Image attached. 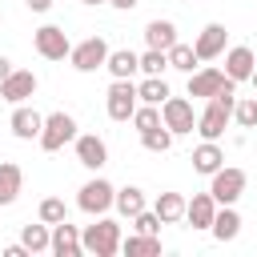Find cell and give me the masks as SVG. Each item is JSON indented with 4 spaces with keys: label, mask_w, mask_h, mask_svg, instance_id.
I'll list each match as a JSON object with an SVG mask.
<instances>
[{
    "label": "cell",
    "mask_w": 257,
    "mask_h": 257,
    "mask_svg": "<svg viewBox=\"0 0 257 257\" xmlns=\"http://www.w3.org/2000/svg\"><path fill=\"white\" fill-rule=\"evenodd\" d=\"M80 249L92 253V257H116L120 253V225L112 217H96V225H84L80 233Z\"/></svg>",
    "instance_id": "1"
},
{
    "label": "cell",
    "mask_w": 257,
    "mask_h": 257,
    "mask_svg": "<svg viewBox=\"0 0 257 257\" xmlns=\"http://www.w3.org/2000/svg\"><path fill=\"white\" fill-rule=\"evenodd\" d=\"M76 137V116L72 112H64V108H56V112H48L44 116V124H40V149L44 153H60L68 141Z\"/></svg>",
    "instance_id": "2"
},
{
    "label": "cell",
    "mask_w": 257,
    "mask_h": 257,
    "mask_svg": "<svg viewBox=\"0 0 257 257\" xmlns=\"http://www.w3.org/2000/svg\"><path fill=\"white\" fill-rule=\"evenodd\" d=\"M161 124L173 133V137H181V133H193L197 128V112H193V100H185V96H165L161 100Z\"/></svg>",
    "instance_id": "3"
},
{
    "label": "cell",
    "mask_w": 257,
    "mask_h": 257,
    "mask_svg": "<svg viewBox=\"0 0 257 257\" xmlns=\"http://www.w3.org/2000/svg\"><path fill=\"white\" fill-rule=\"evenodd\" d=\"M245 169H233V165H221L213 177H209V193L217 205H237V197L245 193Z\"/></svg>",
    "instance_id": "4"
},
{
    "label": "cell",
    "mask_w": 257,
    "mask_h": 257,
    "mask_svg": "<svg viewBox=\"0 0 257 257\" xmlns=\"http://www.w3.org/2000/svg\"><path fill=\"white\" fill-rule=\"evenodd\" d=\"M112 197H116V189H112L104 177H92V181H84V185H80L76 205H80V213L100 217V213H108V209H112Z\"/></svg>",
    "instance_id": "5"
},
{
    "label": "cell",
    "mask_w": 257,
    "mask_h": 257,
    "mask_svg": "<svg viewBox=\"0 0 257 257\" xmlns=\"http://www.w3.org/2000/svg\"><path fill=\"white\" fill-rule=\"evenodd\" d=\"M32 44H36V52H40L44 60H64V56L72 52L68 32H64L60 24H40V28L32 32Z\"/></svg>",
    "instance_id": "6"
},
{
    "label": "cell",
    "mask_w": 257,
    "mask_h": 257,
    "mask_svg": "<svg viewBox=\"0 0 257 257\" xmlns=\"http://www.w3.org/2000/svg\"><path fill=\"white\" fill-rule=\"evenodd\" d=\"M68 60H72L76 72H96V68H104V60H108V44H104L100 36H88V40L72 44Z\"/></svg>",
    "instance_id": "7"
},
{
    "label": "cell",
    "mask_w": 257,
    "mask_h": 257,
    "mask_svg": "<svg viewBox=\"0 0 257 257\" xmlns=\"http://www.w3.org/2000/svg\"><path fill=\"white\" fill-rule=\"evenodd\" d=\"M137 104H141V100H137V84H133V80H112V84H108L104 108H108L112 120H128Z\"/></svg>",
    "instance_id": "8"
},
{
    "label": "cell",
    "mask_w": 257,
    "mask_h": 257,
    "mask_svg": "<svg viewBox=\"0 0 257 257\" xmlns=\"http://www.w3.org/2000/svg\"><path fill=\"white\" fill-rule=\"evenodd\" d=\"M36 84H40V80H36L32 68H12V72L0 80V96H4L8 104H24V100L36 92Z\"/></svg>",
    "instance_id": "9"
},
{
    "label": "cell",
    "mask_w": 257,
    "mask_h": 257,
    "mask_svg": "<svg viewBox=\"0 0 257 257\" xmlns=\"http://www.w3.org/2000/svg\"><path fill=\"white\" fill-rule=\"evenodd\" d=\"M72 145H76V161L84 165V169H104L108 165V145L96 137V133H76L72 137Z\"/></svg>",
    "instance_id": "10"
},
{
    "label": "cell",
    "mask_w": 257,
    "mask_h": 257,
    "mask_svg": "<svg viewBox=\"0 0 257 257\" xmlns=\"http://www.w3.org/2000/svg\"><path fill=\"white\" fill-rule=\"evenodd\" d=\"M225 44H229L225 24H205V28L197 32V40H193V52H197V60H217V56L225 52Z\"/></svg>",
    "instance_id": "11"
},
{
    "label": "cell",
    "mask_w": 257,
    "mask_h": 257,
    "mask_svg": "<svg viewBox=\"0 0 257 257\" xmlns=\"http://www.w3.org/2000/svg\"><path fill=\"white\" fill-rule=\"evenodd\" d=\"M257 68V56H253V48L249 44H233V48H225V76L229 80H249V72Z\"/></svg>",
    "instance_id": "12"
},
{
    "label": "cell",
    "mask_w": 257,
    "mask_h": 257,
    "mask_svg": "<svg viewBox=\"0 0 257 257\" xmlns=\"http://www.w3.org/2000/svg\"><path fill=\"white\" fill-rule=\"evenodd\" d=\"M48 253H56V257H80V253H84V249H80V229H76V225H68V221L52 225Z\"/></svg>",
    "instance_id": "13"
},
{
    "label": "cell",
    "mask_w": 257,
    "mask_h": 257,
    "mask_svg": "<svg viewBox=\"0 0 257 257\" xmlns=\"http://www.w3.org/2000/svg\"><path fill=\"white\" fill-rule=\"evenodd\" d=\"M189 161H193V169H197L201 177H213V173L225 165V149H221L217 141H201V145L193 149V157H189Z\"/></svg>",
    "instance_id": "14"
},
{
    "label": "cell",
    "mask_w": 257,
    "mask_h": 257,
    "mask_svg": "<svg viewBox=\"0 0 257 257\" xmlns=\"http://www.w3.org/2000/svg\"><path fill=\"white\" fill-rule=\"evenodd\" d=\"M213 213H217L213 193H193V201H185V221L193 229H209L213 225Z\"/></svg>",
    "instance_id": "15"
},
{
    "label": "cell",
    "mask_w": 257,
    "mask_h": 257,
    "mask_svg": "<svg viewBox=\"0 0 257 257\" xmlns=\"http://www.w3.org/2000/svg\"><path fill=\"white\" fill-rule=\"evenodd\" d=\"M104 68L112 72V80H133V76L141 72V60H137V52H133V48H108Z\"/></svg>",
    "instance_id": "16"
},
{
    "label": "cell",
    "mask_w": 257,
    "mask_h": 257,
    "mask_svg": "<svg viewBox=\"0 0 257 257\" xmlns=\"http://www.w3.org/2000/svg\"><path fill=\"white\" fill-rule=\"evenodd\" d=\"M221 84H225V72L221 68H193L189 72V96H205L209 100Z\"/></svg>",
    "instance_id": "17"
},
{
    "label": "cell",
    "mask_w": 257,
    "mask_h": 257,
    "mask_svg": "<svg viewBox=\"0 0 257 257\" xmlns=\"http://www.w3.org/2000/svg\"><path fill=\"white\" fill-rule=\"evenodd\" d=\"M12 137H20V141H36L40 137V124H44V116L36 112V108H24V104H16V112H12Z\"/></svg>",
    "instance_id": "18"
},
{
    "label": "cell",
    "mask_w": 257,
    "mask_h": 257,
    "mask_svg": "<svg viewBox=\"0 0 257 257\" xmlns=\"http://www.w3.org/2000/svg\"><path fill=\"white\" fill-rule=\"evenodd\" d=\"M209 233H213L217 241H233V237L241 233V213H237L233 205H217V213H213V225H209Z\"/></svg>",
    "instance_id": "19"
},
{
    "label": "cell",
    "mask_w": 257,
    "mask_h": 257,
    "mask_svg": "<svg viewBox=\"0 0 257 257\" xmlns=\"http://www.w3.org/2000/svg\"><path fill=\"white\" fill-rule=\"evenodd\" d=\"M20 185H24V169L16 161H0V205H12L20 197Z\"/></svg>",
    "instance_id": "20"
},
{
    "label": "cell",
    "mask_w": 257,
    "mask_h": 257,
    "mask_svg": "<svg viewBox=\"0 0 257 257\" xmlns=\"http://www.w3.org/2000/svg\"><path fill=\"white\" fill-rule=\"evenodd\" d=\"M145 44L169 52V48L177 44V24H173V20H149V24H145Z\"/></svg>",
    "instance_id": "21"
},
{
    "label": "cell",
    "mask_w": 257,
    "mask_h": 257,
    "mask_svg": "<svg viewBox=\"0 0 257 257\" xmlns=\"http://www.w3.org/2000/svg\"><path fill=\"white\" fill-rule=\"evenodd\" d=\"M112 209L120 213V217H137L141 209H149L145 205V189H137V185H124V189H116V197H112Z\"/></svg>",
    "instance_id": "22"
},
{
    "label": "cell",
    "mask_w": 257,
    "mask_h": 257,
    "mask_svg": "<svg viewBox=\"0 0 257 257\" xmlns=\"http://www.w3.org/2000/svg\"><path fill=\"white\" fill-rule=\"evenodd\" d=\"M153 213L161 217V225H177V221H185V197L181 193H161Z\"/></svg>",
    "instance_id": "23"
},
{
    "label": "cell",
    "mask_w": 257,
    "mask_h": 257,
    "mask_svg": "<svg viewBox=\"0 0 257 257\" xmlns=\"http://www.w3.org/2000/svg\"><path fill=\"white\" fill-rule=\"evenodd\" d=\"M120 253H128V257H157L161 253V237H145V233L120 237Z\"/></svg>",
    "instance_id": "24"
},
{
    "label": "cell",
    "mask_w": 257,
    "mask_h": 257,
    "mask_svg": "<svg viewBox=\"0 0 257 257\" xmlns=\"http://www.w3.org/2000/svg\"><path fill=\"white\" fill-rule=\"evenodd\" d=\"M20 241H24V249L28 253H48V241H52V225H24L20 229Z\"/></svg>",
    "instance_id": "25"
},
{
    "label": "cell",
    "mask_w": 257,
    "mask_h": 257,
    "mask_svg": "<svg viewBox=\"0 0 257 257\" xmlns=\"http://www.w3.org/2000/svg\"><path fill=\"white\" fill-rule=\"evenodd\" d=\"M165 96H169L165 76H145V80L137 84V100H141V104H161Z\"/></svg>",
    "instance_id": "26"
},
{
    "label": "cell",
    "mask_w": 257,
    "mask_h": 257,
    "mask_svg": "<svg viewBox=\"0 0 257 257\" xmlns=\"http://www.w3.org/2000/svg\"><path fill=\"white\" fill-rule=\"evenodd\" d=\"M165 56H169V68H177V72H193V68H197V52H193V44H181V40H177Z\"/></svg>",
    "instance_id": "27"
},
{
    "label": "cell",
    "mask_w": 257,
    "mask_h": 257,
    "mask_svg": "<svg viewBox=\"0 0 257 257\" xmlns=\"http://www.w3.org/2000/svg\"><path fill=\"white\" fill-rule=\"evenodd\" d=\"M137 60H141V72H145V76H165V68H169V56H165L161 48H145Z\"/></svg>",
    "instance_id": "28"
},
{
    "label": "cell",
    "mask_w": 257,
    "mask_h": 257,
    "mask_svg": "<svg viewBox=\"0 0 257 257\" xmlns=\"http://www.w3.org/2000/svg\"><path fill=\"white\" fill-rule=\"evenodd\" d=\"M128 120L137 124V133H149V128H157V124H161V104H137Z\"/></svg>",
    "instance_id": "29"
},
{
    "label": "cell",
    "mask_w": 257,
    "mask_h": 257,
    "mask_svg": "<svg viewBox=\"0 0 257 257\" xmlns=\"http://www.w3.org/2000/svg\"><path fill=\"white\" fill-rule=\"evenodd\" d=\"M141 145H145L149 153H169V149H173V133H169L165 124H157V128L141 133Z\"/></svg>",
    "instance_id": "30"
},
{
    "label": "cell",
    "mask_w": 257,
    "mask_h": 257,
    "mask_svg": "<svg viewBox=\"0 0 257 257\" xmlns=\"http://www.w3.org/2000/svg\"><path fill=\"white\" fill-rule=\"evenodd\" d=\"M36 217H40L44 225H60V221H68V209H64L60 197H44L40 209H36Z\"/></svg>",
    "instance_id": "31"
},
{
    "label": "cell",
    "mask_w": 257,
    "mask_h": 257,
    "mask_svg": "<svg viewBox=\"0 0 257 257\" xmlns=\"http://www.w3.org/2000/svg\"><path fill=\"white\" fill-rule=\"evenodd\" d=\"M233 120H237L241 128H257V100H253V96L237 100V104H233Z\"/></svg>",
    "instance_id": "32"
},
{
    "label": "cell",
    "mask_w": 257,
    "mask_h": 257,
    "mask_svg": "<svg viewBox=\"0 0 257 257\" xmlns=\"http://www.w3.org/2000/svg\"><path fill=\"white\" fill-rule=\"evenodd\" d=\"M133 229L145 233V237H161V217H157L153 209H141V213L133 217Z\"/></svg>",
    "instance_id": "33"
},
{
    "label": "cell",
    "mask_w": 257,
    "mask_h": 257,
    "mask_svg": "<svg viewBox=\"0 0 257 257\" xmlns=\"http://www.w3.org/2000/svg\"><path fill=\"white\" fill-rule=\"evenodd\" d=\"M4 257H28V249H24V241H16V245H4Z\"/></svg>",
    "instance_id": "34"
},
{
    "label": "cell",
    "mask_w": 257,
    "mask_h": 257,
    "mask_svg": "<svg viewBox=\"0 0 257 257\" xmlns=\"http://www.w3.org/2000/svg\"><path fill=\"white\" fill-rule=\"evenodd\" d=\"M108 4H112V8H120V12H133L141 0H108Z\"/></svg>",
    "instance_id": "35"
},
{
    "label": "cell",
    "mask_w": 257,
    "mask_h": 257,
    "mask_svg": "<svg viewBox=\"0 0 257 257\" xmlns=\"http://www.w3.org/2000/svg\"><path fill=\"white\" fill-rule=\"evenodd\" d=\"M28 8H32V12H48V8H52V0H28Z\"/></svg>",
    "instance_id": "36"
},
{
    "label": "cell",
    "mask_w": 257,
    "mask_h": 257,
    "mask_svg": "<svg viewBox=\"0 0 257 257\" xmlns=\"http://www.w3.org/2000/svg\"><path fill=\"white\" fill-rule=\"evenodd\" d=\"M8 72H12V60H8V56H0V80H4Z\"/></svg>",
    "instance_id": "37"
},
{
    "label": "cell",
    "mask_w": 257,
    "mask_h": 257,
    "mask_svg": "<svg viewBox=\"0 0 257 257\" xmlns=\"http://www.w3.org/2000/svg\"><path fill=\"white\" fill-rule=\"evenodd\" d=\"M249 84H253V92H257V68H253V72H249Z\"/></svg>",
    "instance_id": "38"
},
{
    "label": "cell",
    "mask_w": 257,
    "mask_h": 257,
    "mask_svg": "<svg viewBox=\"0 0 257 257\" xmlns=\"http://www.w3.org/2000/svg\"><path fill=\"white\" fill-rule=\"evenodd\" d=\"M80 4H88V8H96V4H108V0H80Z\"/></svg>",
    "instance_id": "39"
}]
</instances>
